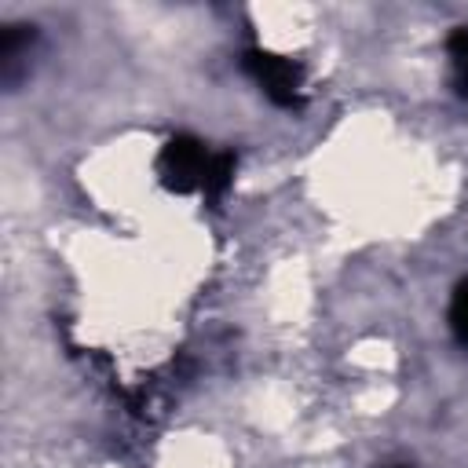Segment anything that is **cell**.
Masks as SVG:
<instances>
[{"mask_svg":"<svg viewBox=\"0 0 468 468\" xmlns=\"http://www.w3.org/2000/svg\"><path fill=\"white\" fill-rule=\"evenodd\" d=\"M245 69L256 77V84L267 91V99H274L278 106H292L300 99V69L271 51H249L245 55Z\"/></svg>","mask_w":468,"mask_h":468,"instance_id":"cell-1","label":"cell"},{"mask_svg":"<svg viewBox=\"0 0 468 468\" xmlns=\"http://www.w3.org/2000/svg\"><path fill=\"white\" fill-rule=\"evenodd\" d=\"M208 165H212V154L197 139H176L165 150V172L176 179V186H205Z\"/></svg>","mask_w":468,"mask_h":468,"instance_id":"cell-2","label":"cell"},{"mask_svg":"<svg viewBox=\"0 0 468 468\" xmlns=\"http://www.w3.org/2000/svg\"><path fill=\"white\" fill-rule=\"evenodd\" d=\"M450 329L461 344H468V282L457 285L453 292V303H450Z\"/></svg>","mask_w":468,"mask_h":468,"instance_id":"cell-3","label":"cell"}]
</instances>
